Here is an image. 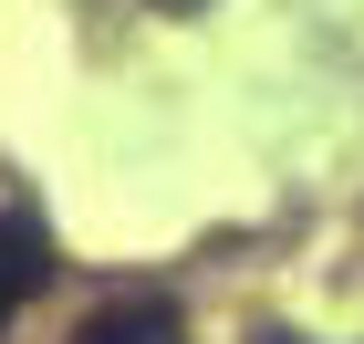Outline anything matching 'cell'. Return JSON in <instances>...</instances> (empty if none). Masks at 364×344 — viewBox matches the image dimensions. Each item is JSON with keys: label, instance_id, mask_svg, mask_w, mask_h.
<instances>
[{"label": "cell", "instance_id": "1", "mask_svg": "<svg viewBox=\"0 0 364 344\" xmlns=\"http://www.w3.org/2000/svg\"><path fill=\"white\" fill-rule=\"evenodd\" d=\"M73 344H188V323H177V303H156V292H125V303L84 313Z\"/></svg>", "mask_w": 364, "mask_h": 344}, {"label": "cell", "instance_id": "2", "mask_svg": "<svg viewBox=\"0 0 364 344\" xmlns=\"http://www.w3.org/2000/svg\"><path fill=\"white\" fill-rule=\"evenodd\" d=\"M42 282H53V261H42V229H31V219H0V323L21 313Z\"/></svg>", "mask_w": 364, "mask_h": 344}, {"label": "cell", "instance_id": "3", "mask_svg": "<svg viewBox=\"0 0 364 344\" xmlns=\"http://www.w3.org/2000/svg\"><path fill=\"white\" fill-rule=\"evenodd\" d=\"M156 11H208V0H156Z\"/></svg>", "mask_w": 364, "mask_h": 344}]
</instances>
